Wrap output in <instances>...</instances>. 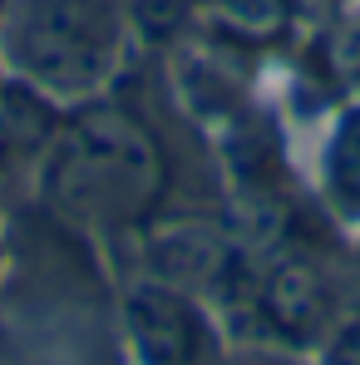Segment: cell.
I'll return each mask as SVG.
<instances>
[{"mask_svg": "<svg viewBox=\"0 0 360 365\" xmlns=\"http://www.w3.org/2000/svg\"><path fill=\"white\" fill-rule=\"evenodd\" d=\"M168 163L148 123L119 104L89 99L64 123L45 158L50 207L84 227H133L158 212Z\"/></svg>", "mask_w": 360, "mask_h": 365, "instance_id": "obj_1", "label": "cell"}, {"mask_svg": "<svg viewBox=\"0 0 360 365\" xmlns=\"http://www.w3.org/2000/svg\"><path fill=\"white\" fill-rule=\"evenodd\" d=\"M123 55V0H15L5 60L40 94L89 99Z\"/></svg>", "mask_w": 360, "mask_h": 365, "instance_id": "obj_2", "label": "cell"}, {"mask_svg": "<svg viewBox=\"0 0 360 365\" xmlns=\"http://www.w3.org/2000/svg\"><path fill=\"white\" fill-rule=\"evenodd\" d=\"M222 292H232V306L242 311V321H252L257 336L282 346H316L341 321L336 272L292 242L237 252V267Z\"/></svg>", "mask_w": 360, "mask_h": 365, "instance_id": "obj_3", "label": "cell"}, {"mask_svg": "<svg viewBox=\"0 0 360 365\" xmlns=\"http://www.w3.org/2000/svg\"><path fill=\"white\" fill-rule=\"evenodd\" d=\"M123 331L138 365H217V331L207 311L173 282H133L123 297Z\"/></svg>", "mask_w": 360, "mask_h": 365, "instance_id": "obj_4", "label": "cell"}, {"mask_svg": "<svg viewBox=\"0 0 360 365\" xmlns=\"http://www.w3.org/2000/svg\"><path fill=\"white\" fill-rule=\"evenodd\" d=\"M237 242H227L207 222H158L148 232V267L158 282H173L182 292L202 287H227L237 267Z\"/></svg>", "mask_w": 360, "mask_h": 365, "instance_id": "obj_5", "label": "cell"}, {"mask_svg": "<svg viewBox=\"0 0 360 365\" xmlns=\"http://www.w3.org/2000/svg\"><path fill=\"white\" fill-rule=\"evenodd\" d=\"M321 187H326V202L360 222V104L346 109L331 138H326V153H321Z\"/></svg>", "mask_w": 360, "mask_h": 365, "instance_id": "obj_6", "label": "cell"}, {"mask_svg": "<svg viewBox=\"0 0 360 365\" xmlns=\"http://www.w3.org/2000/svg\"><path fill=\"white\" fill-rule=\"evenodd\" d=\"M212 20L232 40H277L292 25V0H212Z\"/></svg>", "mask_w": 360, "mask_h": 365, "instance_id": "obj_7", "label": "cell"}, {"mask_svg": "<svg viewBox=\"0 0 360 365\" xmlns=\"http://www.w3.org/2000/svg\"><path fill=\"white\" fill-rule=\"evenodd\" d=\"M331 64H336V74H341L346 84L360 89V15H351V20L331 35Z\"/></svg>", "mask_w": 360, "mask_h": 365, "instance_id": "obj_8", "label": "cell"}, {"mask_svg": "<svg viewBox=\"0 0 360 365\" xmlns=\"http://www.w3.org/2000/svg\"><path fill=\"white\" fill-rule=\"evenodd\" d=\"M321 365H360V311L336 321V331L321 341Z\"/></svg>", "mask_w": 360, "mask_h": 365, "instance_id": "obj_9", "label": "cell"}]
</instances>
